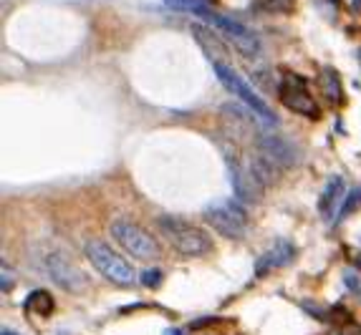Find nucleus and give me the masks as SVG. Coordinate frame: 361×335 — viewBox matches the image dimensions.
<instances>
[{
	"label": "nucleus",
	"instance_id": "f3484780",
	"mask_svg": "<svg viewBox=\"0 0 361 335\" xmlns=\"http://www.w3.org/2000/svg\"><path fill=\"white\" fill-rule=\"evenodd\" d=\"M359 204H361V187H354V189L348 192V197L341 202V212L336 215V222H341V219H346L348 215H351V212H354L356 207H359Z\"/></svg>",
	"mask_w": 361,
	"mask_h": 335
},
{
	"label": "nucleus",
	"instance_id": "4468645a",
	"mask_svg": "<svg viewBox=\"0 0 361 335\" xmlns=\"http://www.w3.org/2000/svg\"><path fill=\"white\" fill-rule=\"evenodd\" d=\"M318 84H321L323 93H326V99L331 104H339L344 99V91H341V79H339V73L334 68H321V76H318Z\"/></svg>",
	"mask_w": 361,
	"mask_h": 335
},
{
	"label": "nucleus",
	"instance_id": "6e6552de",
	"mask_svg": "<svg viewBox=\"0 0 361 335\" xmlns=\"http://www.w3.org/2000/svg\"><path fill=\"white\" fill-rule=\"evenodd\" d=\"M43 265H46L48 277H51L59 288L68 290V293H84V290L89 288V277L84 275V270L76 267V265L66 255H61V252L56 250L48 252V255L43 257Z\"/></svg>",
	"mask_w": 361,
	"mask_h": 335
},
{
	"label": "nucleus",
	"instance_id": "4be33fe9",
	"mask_svg": "<svg viewBox=\"0 0 361 335\" xmlns=\"http://www.w3.org/2000/svg\"><path fill=\"white\" fill-rule=\"evenodd\" d=\"M351 3H354V8H356V10H361V0H351Z\"/></svg>",
	"mask_w": 361,
	"mask_h": 335
},
{
	"label": "nucleus",
	"instance_id": "dca6fc26",
	"mask_svg": "<svg viewBox=\"0 0 361 335\" xmlns=\"http://www.w3.org/2000/svg\"><path fill=\"white\" fill-rule=\"evenodd\" d=\"M164 6L170 10H179V13H197L207 18L212 15V0H164Z\"/></svg>",
	"mask_w": 361,
	"mask_h": 335
},
{
	"label": "nucleus",
	"instance_id": "5701e85b",
	"mask_svg": "<svg viewBox=\"0 0 361 335\" xmlns=\"http://www.w3.org/2000/svg\"><path fill=\"white\" fill-rule=\"evenodd\" d=\"M167 335H182V333H179V330H175V333H167Z\"/></svg>",
	"mask_w": 361,
	"mask_h": 335
},
{
	"label": "nucleus",
	"instance_id": "ddd939ff",
	"mask_svg": "<svg viewBox=\"0 0 361 335\" xmlns=\"http://www.w3.org/2000/svg\"><path fill=\"white\" fill-rule=\"evenodd\" d=\"M192 36H195L200 43H202V48H205V53L212 59V63L215 61H220L223 59V53H225V46H223V40L217 38L212 31H207L205 26H192Z\"/></svg>",
	"mask_w": 361,
	"mask_h": 335
},
{
	"label": "nucleus",
	"instance_id": "9b49d317",
	"mask_svg": "<svg viewBox=\"0 0 361 335\" xmlns=\"http://www.w3.org/2000/svg\"><path fill=\"white\" fill-rule=\"evenodd\" d=\"M293 257H295L293 244H290L288 240H276L256 263V275L260 277V275H265V272H270V270L283 267V265H288Z\"/></svg>",
	"mask_w": 361,
	"mask_h": 335
},
{
	"label": "nucleus",
	"instance_id": "1a4fd4ad",
	"mask_svg": "<svg viewBox=\"0 0 361 335\" xmlns=\"http://www.w3.org/2000/svg\"><path fill=\"white\" fill-rule=\"evenodd\" d=\"M207 20H210L215 28H220V31L235 43L237 51L243 53V56H258V51H260V40L256 38V33H250L245 26L235 23L233 18H225V15H207Z\"/></svg>",
	"mask_w": 361,
	"mask_h": 335
},
{
	"label": "nucleus",
	"instance_id": "2eb2a0df",
	"mask_svg": "<svg viewBox=\"0 0 361 335\" xmlns=\"http://www.w3.org/2000/svg\"><path fill=\"white\" fill-rule=\"evenodd\" d=\"M26 310H31V313H38V315H51L53 308H56V300H53V295L48 293V290H33L31 295L26 297Z\"/></svg>",
	"mask_w": 361,
	"mask_h": 335
},
{
	"label": "nucleus",
	"instance_id": "7ed1b4c3",
	"mask_svg": "<svg viewBox=\"0 0 361 335\" xmlns=\"http://www.w3.org/2000/svg\"><path fill=\"white\" fill-rule=\"evenodd\" d=\"M159 230L167 235L172 247L187 257H202L212 250V240L202 230H197L179 217H162L159 219Z\"/></svg>",
	"mask_w": 361,
	"mask_h": 335
},
{
	"label": "nucleus",
	"instance_id": "0eeeda50",
	"mask_svg": "<svg viewBox=\"0 0 361 335\" xmlns=\"http://www.w3.org/2000/svg\"><path fill=\"white\" fill-rule=\"evenodd\" d=\"M278 96H281L283 106L290 109V111L303 114V116H309V118L318 116V106H316L314 96H311L306 79H301V76L283 73L281 84H278Z\"/></svg>",
	"mask_w": 361,
	"mask_h": 335
},
{
	"label": "nucleus",
	"instance_id": "39448f33",
	"mask_svg": "<svg viewBox=\"0 0 361 335\" xmlns=\"http://www.w3.org/2000/svg\"><path fill=\"white\" fill-rule=\"evenodd\" d=\"M205 219L228 240H240L248 232V215L235 202H217L205 210Z\"/></svg>",
	"mask_w": 361,
	"mask_h": 335
},
{
	"label": "nucleus",
	"instance_id": "aec40b11",
	"mask_svg": "<svg viewBox=\"0 0 361 335\" xmlns=\"http://www.w3.org/2000/svg\"><path fill=\"white\" fill-rule=\"evenodd\" d=\"M0 272H3V293H10V283H13V280H10V267L3 263V270H0Z\"/></svg>",
	"mask_w": 361,
	"mask_h": 335
},
{
	"label": "nucleus",
	"instance_id": "a211bd4d",
	"mask_svg": "<svg viewBox=\"0 0 361 335\" xmlns=\"http://www.w3.org/2000/svg\"><path fill=\"white\" fill-rule=\"evenodd\" d=\"M139 280H142V283H145L147 288H157V285L162 283V270H159V267H149V270H145Z\"/></svg>",
	"mask_w": 361,
	"mask_h": 335
},
{
	"label": "nucleus",
	"instance_id": "423d86ee",
	"mask_svg": "<svg viewBox=\"0 0 361 335\" xmlns=\"http://www.w3.org/2000/svg\"><path fill=\"white\" fill-rule=\"evenodd\" d=\"M112 235L129 255H134L137 260H154L159 255V244L154 242V237L147 235L142 227H137L134 222L126 219H114L112 222Z\"/></svg>",
	"mask_w": 361,
	"mask_h": 335
},
{
	"label": "nucleus",
	"instance_id": "9d476101",
	"mask_svg": "<svg viewBox=\"0 0 361 335\" xmlns=\"http://www.w3.org/2000/svg\"><path fill=\"white\" fill-rule=\"evenodd\" d=\"M258 146H260V154L268 159L273 166H290L298 159V151L290 144L288 139L283 137H260L258 139Z\"/></svg>",
	"mask_w": 361,
	"mask_h": 335
},
{
	"label": "nucleus",
	"instance_id": "20e7f679",
	"mask_svg": "<svg viewBox=\"0 0 361 335\" xmlns=\"http://www.w3.org/2000/svg\"><path fill=\"white\" fill-rule=\"evenodd\" d=\"M223 154L225 162H228V171H230V182L235 187V194L243 202H258L263 197V182L256 177V171L250 166L248 159H243L230 144H223Z\"/></svg>",
	"mask_w": 361,
	"mask_h": 335
},
{
	"label": "nucleus",
	"instance_id": "6ab92c4d",
	"mask_svg": "<svg viewBox=\"0 0 361 335\" xmlns=\"http://www.w3.org/2000/svg\"><path fill=\"white\" fill-rule=\"evenodd\" d=\"M344 283L348 285V290H351L354 295L361 297V277L359 275H354V272H346V275H344Z\"/></svg>",
	"mask_w": 361,
	"mask_h": 335
},
{
	"label": "nucleus",
	"instance_id": "f03ea898",
	"mask_svg": "<svg viewBox=\"0 0 361 335\" xmlns=\"http://www.w3.org/2000/svg\"><path fill=\"white\" fill-rule=\"evenodd\" d=\"M86 257L89 263L94 265L98 275H104L106 280H112L114 285H121V288H129L137 280V272L126 263L124 257L114 252L109 244H104L101 240H89L86 242Z\"/></svg>",
	"mask_w": 361,
	"mask_h": 335
},
{
	"label": "nucleus",
	"instance_id": "f8f14e48",
	"mask_svg": "<svg viewBox=\"0 0 361 335\" xmlns=\"http://www.w3.org/2000/svg\"><path fill=\"white\" fill-rule=\"evenodd\" d=\"M344 179L341 177H331L326 182L321 192V199H318V212H321L323 217L331 219L334 217V210H341V197H344Z\"/></svg>",
	"mask_w": 361,
	"mask_h": 335
},
{
	"label": "nucleus",
	"instance_id": "f257e3e1",
	"mask_svg": "<svg viewBox=\"0 0 361 335\" xmlns=\"http://www.w3.org/2000/svg\"><path fill=\"white\" fill-rule=\"evenodd\" d=\"M212 66H215L217 79L223 81L225 88H230V91L235 93L237 99L248 106V111L253 114L258 121H263V126H276L278 124V118H276V114L270 111V106L258 96L256 88H253V86H250L248 81L235 71V68H230L225 61H215Z\"/></svg>",
	"mask_w": 361,
	"mask_h": 335
},
{
	"label": "nucleus",
	"instance_id": "412c9836",
	"mask_svg": "<svg viewBox=\"0 0 361 335\" xmlns=\"http://www.w3.org/2000/svg\"><path fill=\"white\" fill-rule=\"evenodd\" d=\"M0 335H18V333H15V330H10V328H3V333H0Z\"/></svg>",
	"mask_w": 361,
	"mask_h": 335
},
{
	"label": "nucleus",
	"instance_id": "b1692460",
	"mask_svg": "<svg viewBox=\"0 0 361 335\" xmlns=\"http://www.w3.org/2000/svg\"><path fill=\"white\" fill-rule=\"evenodd\" d=\"M359 61H361V51H359Z\"/></svg>",
	"mask_w": 361,
	"mask_h": 335
}]
</instances>
